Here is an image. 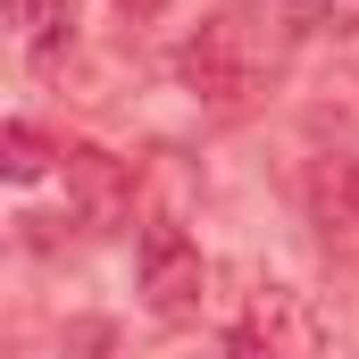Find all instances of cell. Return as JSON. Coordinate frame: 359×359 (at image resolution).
Instances as JSON below:
<instances>
[{"mask_svg": "<svg viewBox=\"0 0 359 359\" xmlns=\"http://www.w3.org/2000/svg\"><path fill=\"white\" fill-rule=\"evenodd\" d=\"M301 42H309V8L301 0H226L176 50V76L209 109H251V100H268L292 76Z\"/></svg>", "mask_w": 359, "mask_h": 359, "instance_id": "1", "label": "cell"}, {"mask_svg": "<svg viewBox=\"0 0 359 359\" xmlns=\"http://www.w3.org/2000/svg\"><path fill=\"white\" fill-rule=\"evenodd\" d=\"M134 284H142V309L159 318V326H192L201 318V251H192V234H184L176 217H142V243H134Z\"/></svg>", "mask_w": 359, "mask_h": 359, "instance_id": "2", "label": "cell"}, {"mask_svg": "<svg viewBox=\"0 0 359 359\" xmlns=\"http://www.w3.org/2000/svg\"><path fill=\"white\" fill-rule=\"evenodd\" d=\"M243 334L259 343V359H326L334 351V326L301 284H259L251 309H243Z\"/></svg>", "mask_w": 359, "mask_h": 359, "instance_id": "3", "label": "cell"}, {"mask_svg": "<svg viewBox=\"0 0 359 359\" xmlns=\"http://www.w3.org/2000/svg\"><path fill=\"white\" fill-rule=\"evenodd\" d=\"M301 201H309L318 243H326L334 259H359V151H326V159H309Z\"/></svg>", "mask_w": 359, "mask_h": 359, "instance_id": "4", "label": "cell"}, {"mask_svg": "<svg viewBox=\"0 0 359 359\" xmlns=\"http://www.w3.org/2000/svg\"><path fill=\"white\" fill-rule=\"evenodd\" d=\"M59 176H67V226H76V234H109V226L126 217V201H134L126 168H117L109 151H92V142H67Z\"/></svg>", "mask_w": 359, "mask_h": 359, "instance_id": "5", "label": "cell"}, {"mask_svg": "<svg viewBox=\"0 0 359 359\" xmlns=\"http://www.w3.org/2000/svg\"><path fill=\"white\" fill-rule=\"evenodd\" d=\"M17 34H25V59L50 67L76 42V0H17Z\"/></svg>", "mask_w": 359, "mask_h": 359, "instance_id": "6", "label": "cell"}, {"mask_svg": "<svg viewBox=\"0 0 359 359\" xmlns=\"http://www.w3.org/2000/svg\"><path fill=\"white\" fill-rule=\"evenodd\" d=\"M0 151H8V159H0V168H8V184H42L59 159H67L42 126H8V142H0Z\"/></svg>", "mask_w": 359, "mask_h": 359, "instance_id": "7", "label": "cell"}, {"mask_svg": "<svg viewBox=\"0 0 359 359\" xmlns=\"http://www.w3.org/2000/svg\"><path fill=\"white\" fill-rule=\"evenodd\" d=\"M309 25H359V0H301Z\"/></svg>", "mask_w": 359, "mask_h": 359, "instance_id": "8", "label": "cell"}, {"mask_svg": "<svg viewBox=\"0 0 359 359\" xmlns=\"http://www.w3.org/2000/svg\"><path fill=\"white\" fill-rule=\"evenodd\" d=\"M117 8H126V17H159L168 0H117Z\"/></svg>", "mask_w": 359, "mask_h": 359, "instance_id": "9", "label": "cell"}]
</instances>
